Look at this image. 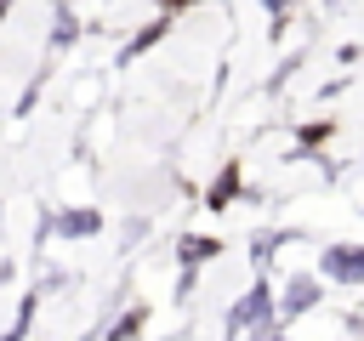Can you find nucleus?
<instances>
[{
    "label": "nucleus",
    "mask_w": 364,
    "mask_h": 341,
    "mask_svg": "<svg viewBox=\"0 0 364 341\" xmlns=\"http://www.w3.org/2000/svg\"><path fill=\"white\" fill-rule=\"evenodd\" d=\"M318 267L330 278H341V284H364V244H330Z\"/></svg>",
    "instance_id": "nucleus-1"
},
{
    "label": "nucleus",
    "mask_w": 364,
    "mask_h": 341,
    "mask_svg": "<svg viewBox=\"0 0 364 341\" xmlns=\"http://www.w3.org/2000/svg\"><path fill=\"white\" fill-rule=\"evenodd\" d=\"M267 307H273V290H267V284H256V290H250V296L228 313V330H245V324H250V318H262Z\"/></svg>",
    "instance_id": "nucleus-2"
},
{
    "label": "nucleus",
    "mask_w": 364,
    "mask_h": 341,
    "mask_svg": "<svg viewBox=\"0 0 364 341\" xmlns=\"http://www.w3.org/2000/svg\"><path fill=\"white\" fill-rule=\"evenodd\" d=\"M318 301V284L313 278H290V290H284V313H307Z\"/></svg>",
    "instance_id": "nucleus-3"
},
{
    "label": "nucleus",
    "mask_w": 364,
    "mask_h": 341,
    "mask_svg": "<svg viewBox=\"0 0 364 341\" xmlns=\"http://www.w3.org/2000/svg\"><path fill=\"white\" fill-rule=\"evenodd\" d=\"M57 227H63L68 239H85V233H97V227H102V216H97V210H68Z\"/></svg>",
    "instance_id": "nucleus-4"
},
{
    "label": "nucleus",
    "mask_w": 364,
    "mask_h": 341,
    "mask_svg": "<svg viewBox=\"0 0 364 341\" xmlns=\"http://www.w3.org/2000/svg\"><path fill=\"white\" fill-rule=\"evenodd\" d=\"M233 193H239V170L228 165V170L216 176V188H210V210H228V199H233Z\"/></svg>",
    "instance_id": "nucleus-5"
},
{
    "label": "nucleus",
    "mask_w": 364,
    "mask_h": 341,
    "mask_svg": "<svg viewBox=\"0 0 364 341\" xmlns=\"http://www.w3.org/2000/svg\"><path fill=\"white\" fill-rule=\"evenodd\" d=\"M222 244L216 239H182V261H205V256H216Z\"/></svg>",
    "instance_id": "nucleus-6"
},
{
    "label": "nucleus",
    "mask_w": 364,
    "mask_h": 341,
    "mask_svg": "<svg viewBox=\"0 0 364 341\" xmlns=\"http://www.w3.org/2000/svg\"><path fill=\"white\" fill-rule=\"evenodd\" d=\"M51 40H57V45L74 40V17H68V11H57V34H51Z\"/></svg>",
    "instance_id": "nucleus-7"
},
{
    "label": "nucleus",
    "mask_w": 364,
    "mask_h": 341,
    "mask_svg": "<svg viewBox=\"0 0 364 341\" xmlns=\"http://www.w3.org/2000/svg\"><path fill=\"white\" fill-rule=\"evenodd\" d=\"M273 341H284V335H273Z\"/></svg>",
    "instance_id": "nucleus-8"
}]
</instances>
